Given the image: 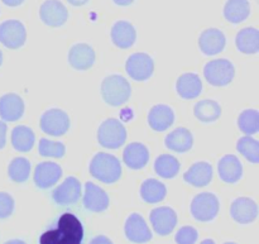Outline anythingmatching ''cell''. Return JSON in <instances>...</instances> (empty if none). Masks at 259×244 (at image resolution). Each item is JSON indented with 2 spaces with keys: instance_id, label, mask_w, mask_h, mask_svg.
<instances>
[{
  "instance_id": "13",
  "label": "cell",
  "mask_w": 259,
  "mask_h": 244,
  "mask_svg": "<svg viewBox=\"0 0 259 244\" xmlns=\"http://www.w3.org/2000/svg\"><path fill=\"white\" fill-rule=\"evenodd\" d=\"M124 233L132 243L143 244L152 239V232L147 225L146 220L137 213L132 214L126 219L125 225H124Z\"/></svg>"
},
{
  "instance_id": "29",
  "label": "cell",
  "mask_w": 259,
  "mask_h": 244,
  "mask_svg": "<svg viewBox=\"0 0 259 244\" xmlns=\"http://www.w3.org/2000/svg\"><path fill=\"white\" fill-rule=\"evenodd\" d=\"M167 195V189L162 182L156 179H148L142 184L141 196L143 201L148 204H157L164 200Z\"/></svg>"
},
{
  "instance_id": "36",
  "label": "cell",
  "mask_w": 259,
  "mask_h": 244,
  "mask_svg": "<svg viewBox=\"0 0 259 244\" xmlns=\"http://www.w3.org/2000/svg\"><path fill=\"white\" fill-rule=\"evenodd\" d=\"M38 151L42 157H52V158H62L65 156L66 148L60 142H53L50 139L42 138L39 141Z\"/></svg>"
},
{
  "instance_id": "24",
  "label": "cell",
  "mask_w": 259,
  "mask_h": 244,
  "mask_svg": "<svg viewBox=\"0 0 259 244\" xmlns=\"http://www.w3.org/2000/svg\"><path fill=\"white\" fill-rule=\"evenodd\" d=\"M123 161L129 169L142 170L149 161V152L144 144L131 143L123 152Z\"/></svg>"
},
{
  "instance_id": "21",
  "label": "cell",
  "mask_w": 259,
  "mask_h": 244,
  "mask_svg": "<svg viewBox=\"0 0 259 244\" xmlns=\"http://www.w3.org/2000/svg\"><path fill=\"white\" fill-rule=\"evenodd\" d=\"M212 175H214V171H212L211 165L207 162H197L185 172L184 180L195 187H204L211 182Z\"/></svg>"
},
{
  "instance_id": "17",
  "label": "cell",
  "mask_w": 259,
  "mask_h": 244,
  "mask_svg": "<svg viewBox=\"0 0 259 244\" xmlns=\"http://www.w3.org/2000/svg\"><path fill=\"white\" fill-rule=\"evenodd\" d=\"M62 177V169L55 162H42L35 167L34 182L39 189H50Z\"/></svg>"
},
{
  "instance_id": "33",
  "label": "cell",
  "mask_w": 259,
  "mask_h": 244,
  "mask_svg": "<svg viewBox=\"0 0 259 244\" xmlns=\"http://www.w3.org/2000/svg\"><path fill=\"white\" fill-rule=\"evenodd\" d=\"M8 175L12 181L18 184L25 182L30 175V162L24 157H17L10 162L8 167Z\"/></svg>"
},
{
  "instance_id": "23",
  "label": "cell",
  "mask_w": 259,
  "mask_h": 244,
  "mask_svg": "<svg viewBox=\"0 0 259 244\" xmlns=\"http://www.w3.org/2000/svg\"><path fill=\"white\" fill-rule=\"evenodd\" d=\"M175 113L168 105H159L153 106L148 114V124L153 131L164 132L174 124Z\"/></svg>"
},
{
  "instance_id": "10",
  "label": "cell",
  "mask_w": 259,
  "mask_h": 244,
  "mask_svg": "<svg viewBox=\"0 0 259 244\" xmlns=\"http://www.w3.org/2000/svg\"><path fill=\"white\" fill-rule=\"evenodd\" d=\"M149 220L153 230L158 235H168L174 232L177 225V214L172 208L161 207L156 208L151 212Z\"/></svg>"
},
{
  "instance_id": "22",
  "label": "cell",
  "mask_w": 259,
  "mask_h": 244,
  "mask_svg": "<svg viewBox=\"0 0 259 244\" xmlns=\"http://www.w3.org/2000/svg\"><path fill=\"white\" fill-rule=\"evenodd\" d=\"M218 172L220 179L227 184H235L242 179L243 166L239 159L233 154L223 157L218 165Z\"/></svg>"
},
{
  "instance_id": "44",
  "label": "cell",
  "mask_w": 259,
  "mask_h": 244,
  "mask_svg": "<svg viewBox=\"0 0 259 244\" xmlns=\"http://www.w3.org/2000/svg\"><path fill=\"white\" fill-rule=\"evenodd\" d=\"M4 244H27V243L22 239H12V240H8V242H5Z\"/></svg>"
},
{
  "instance_id": "12",
  "label": "cell",
  "mask_w": 259,
  "mask_h": 244,
  "mask_svg": "<svg viewBox=\"0 0 259 244\" xmlns=\"http://www.w3.org/2000/svg\"><path fill=\"white\" fill-rule=\"evenodd\" d=\"M82 194V187L76 177H67L52 192L53 201L58 205H71L78 201Z\"/></svg>"
},
{
  "instance_id": "37",
  "label": "cell",
  "mask_w": 259,
  "mask_h": 244,
  "mask_svg": "<svg viewBox=\"0 0 259 244\" xmlns=\"http://www.w3.org/2000/svg\"><path fill=\"white\" fill-rule=\"evenodd\" d=\"M199 238V233L194 227H182L179 232L176 233V240L177 244H195Z\"/></svg>"
},
{
  "instance_id": "26",
  "label": "cell",
  "mask_w": 259,
  "mask_h": 244,
  "mask_svg": "<svg viewBox=\"0 0 259 244\" xmlns=\"http://www.w3.org/2000/svg\"><path fill=\"white\" fill-rule=\"evenodd\" d=\"M164 144L168 149L179 153H185L190 151L194 144V138L189 129L177 128L168 134L164 139Z\"/></svg>"
},
{
  "instance_id": "34",
  "label": "cell",
  "mask_w": 259,
  "mask_h": 244,
  "mask_svg": "<svg viewBox=\"0 0 259 244\" xmlns=\"http://www.w3.org/2000/svg\"><path fill=\"white\" fill-rule=\"evenodd\" d=\"M238 127L247 136H253L259 131V113L254 109H247L238 118Z\"/></svg>"
},
{
  "instance_id": "43",
  "label": "cell",
  "mask_w": 259,
  "mask_h": 244,
  "mask_svg": "<svg viewBox=\"0 0 259 244\" xmlns=\"http://www.w3.org/2000/svg\"><path fill=\"white\" fill-rule=\"evenodd\" d=\"M88 2L89 0H67V3H70L73 7H82V5H85Z\"/></svg>"
},
{
  "instance_id": "14",
  "label": "cell",
  "mask_w": 259,
  "mask_h": 244,
  "mask_svg": "<svg viewBox=\"0 0 259 244\" xmlns=\"http://www.w3.org/2000/svg\"><path fill=\"white\" fill-rule=\"evenodd\" d=\"M230 215L239 224H250L258 217V205L249 197H238L230 207Z\"/></svg>"
},
{
  "instance_id": "1",
  "label": "cell",
  "mask_w": 259,
  "mask_h": 244,
  "mask_svg": "<svg viewBox=\"0 0 259 244\" xmlns=\"http://www.w3.org/2000/svg\"><path fill=\"white\" fill-rule=\"evenodd\" d=\"M83 227L76 215L65 213L53 229L43 233L39 244H82Z\"/></svg>"
},
{
  "instance_id": "31",
  "label": "cell",
  "mask_w": 259,
  "mask_h": 244,
  "mask_svg": "<svg viewBox=\"0 0 259 244\" xmlns=\"http://www.w3.org/2000/svg\"><path fill=\"white\" fill-rule=\"evenodd\" d=\"M194 114L202 123H211L222 115V106L215 100H201L195 105Z\"/></svg>"
},
{
  "instance_id": "9",
  "label": "cell",
  "mask_w": 259,
  "mask_h": 244,
  "mask_svg": "<svg viewBox=\"0 0 259 244\" xmlns=\"http://www.w3.org/2000/svg\"><path fill=\"white\" fill-rule=\"evenodd\" d=\"M125 70L128 75L136 81H146L152 76L154 71V62L147 53H133L126 60Z\"/></svg>"
},
{
  "instance_id": "19",
  "label": "cell",
  "mask_w": 259,
  "mask_h": 244,
  "mask_svg": "<svg viewBox=\"0 0 259 244\" xmlns=\"http://www.w3.org/2000/svg\"><path fill=\"white\" fill-rule=\"evenodd\" d=\"M24 114V101L17 94H5L0 98V116L5 121H17Z\"/></svg>"
},
{
  "instance_id": "47",
  "label": "cell",
  "mask_w": 259,
  "mask_h": 244,
  "mask_svg": "<svg viewBox=\"0 0 259 244\" xmlns=\"http://www.w3.org/2000/svg\"><path fill=\"white\" fill-rule=\"evenodd\" d=\"M224 244H237V243H234V242H227V243H224Z\"/></svg>"
},
{
  "instance_id": "20",
  "label": "cell",
  "mask_w": 259,
  "mask_h": 244,
  "mask_svg": "<svg viewBox=\"0 0 259 244\" xmlns=\"http://www.w3.org/2000/svg\"><path fill=\"white\" fill-rule=\"evenodd\" d=\"M137 30L126 20H119L111 28V40L119 48H131L136 43Z\"/></svg>"
},
{
  "instance_id": "18",
  "label": "cell",
  "mask_w": 259,
  "mask_h": 244,
  "mask_svg": "<svg viewBox=\"0 0 259 244\" xmlns=\"http://www.w3.org/2000/svg\"><path fill=\"white\" fill-rule=\"evenodd\" d=\"M227 45V39L222 30L209 28L204 30L199 38V47L206 56H215L222 52Z\"/></svg>"
},
{
  "instance_id": "5",
  "label": "cell",
  "mask_w": 259,
  "mask_h": 244,
  "mask_svg": "<svg viewBox=\"0 0 259 244\" xmlns=\"http://www.w3.org/2000/svg\"><path fill=\"white\" fill-rule=\"evenodd\" d=\"M235 75V68L230 61L225 58L210 61L204 67V76L207 83L217 88L229 85Z\"/></svg>"
},
{
  "instance_id": "38",
  "label": "cell",
  "mask_w": 259,
  "mask_h": 244,
  "mask_svg": "<svg viewBox=\"0 0 259 244\" xmlns=\"http://www.w3.org/2000/svg\"><path fill=\"white\" fill-rule=\"evenodd\" d=\"M14 199L7 192H0V219H7L14 212Z\"/></svg>"
},
{
  "instance_id": "11",
  "label": "cell",
  "mask_w": 259,
  "mask_h": 244,
  "mask_svg": "<svg viewBox=\"0 0 259 244\" xmlns=\"http://www.w3.org/2000/svg\"><path fill=\"white\" fill-rule=\"evenodd\" d=\"M39 17L48 27L57 28L68 19V10L60 0H46L39 9Z\"/></svg>"
},
{
  "instance_id": "8",
  "label": "cell",
  "mask_w": 259,
  "mask_h": 244,
  "mask_svg": "<svg viewBox=\"0 0 259 244\" xmlns=\"http://www.w3.org/2000/svg\"><path fill=\"white\" fill-rule=\"evenodd\" d=\"M27 39V30L22 22L15 19L5 20L0 24V43L10 50L20 48Z\"/></svg>"
},
{
  "instance_id": "15",
  "label": "cell",
  "mask_w": 259,
  "mask_h": 244,
  "mask_svg": "<svg viewBox=\"0 0 259 244\" xmlns=\"http://www.w3.org/2000/svg\"><path fill=\"white\" fill-rule=\"evenodd\" d=\"M82 202L85 209H88L89 212L101 213L108 209L110 200L108 194L101 187L96 186L93 182H86Z\"/></svg>"
},
{
  "instance_id": "45",
  "label": "cell",
  "mask_w": 259,
  "mask_h": 244,
  "mask_svg": "<svg viewBox=\"0 0 259 244\" xmlns=\"http://www.w3.org/2000/svg\"><path fill=\"white\" fill-rule=\"evenodd\" d=\"M200 244H215V242L212 239H205V240H202Z\"/></svg>"
},
{
  "instance_id": "3",
  "label": "cell",
  "mask_w": 259,
  "mask_h": 244,
  "mask_svg": "<svg viewBox=\"0 0 259 244\" xmlns=\"http://www.w3.org/2000/svg\"><path fill=\"white\" fill-rule=\"evenodd\" d=\"M132 94L131 84L124 76L110 75L101 84V96L110 106H120L129 100Z\"/></svg>"
},
{
  "instance_id": "27",
  "label": "cell",
  "mask_w": 259,
  "mask_h": 244,
  "mask_svg": "<svg viewBox=\"0 0 259 244\" xmlns=\"http://www.w3.org/2000/svg\"><path fill=\"white\" fill-rule=\"evenodd\" d=\"M250 4L248 0H228L224 7V17L233 24L242 23L249 17Z\"/></svg>"
},
{
  "instance_id": "46",
  "label": "cell",
  "mask_w": 259,
  "mask_h": 244,
  "mask_svg": "<svg viewBox=\"0 0 259 244\" xmlns=\"http://www.w3.org/2000/svg\"><path fill=\"white\" fill-rule=\"evenodd\" d=\"M2 63H3V53L2 51H0V66H2Z\"/></svg>"
},
{
  "instance_id": "25",
  "label": "cell",
  "mask_w": 259,
  "mask_h": 244,
  "mask_svg": "<svg viewBox=\"0 0 259 244\" xmlns=\"http://www.w3.org/2000/svg\"><path fill=\"white\" fill-rule=\"evenodd\" d=\"M176 91L182 99H195L201 94V78L196 73H184L176 83Z\"/></svg>"
},
{
  "instance_id": "2",
  "label": "cell",
  "mask_w": 259,
  "mask_h": 244,
  "mask_svg": "<svg viewBox=\"0 0 259 244\" xmlns=\"http://www.w3.org/2000/svg\"><path fill=\"white\" fill-rule=\"evenodd\" d=\"M90 174L104 184H114L121 176V165L113 154L100 152L91 159Z\"/></svg>"
},
{
  "instance_id": "41",
  "label": "cell",
  "mask_w": 259,
  "mask_h": 244,
  "mask_svg": "<svg viewBox=\"0 0 259 244\" xmlns=\"http://www.w3.org/2000/svg\"><path fill=\"white\" fill-rule=\"evenodd\" d=\"M7 7H19L24 3V0H2Z\"/></svg>"
},
{
  "instance_id": "28",
  "label": "cell",
  "mask_w": 259,
  "mask_h": 244,
  "mask_svg": "<svg viewBox=\"0 0 259 244\" xmlns=\"http://www.w3.org/2000/svg\"><path fill=\"white\" fill-rule=\"evenodd\" d=\"M237 48L245 55H254L259 51V32L255 28H244L235 38Z\"/></svg>"
},
{
  "instance_id": "42",
  "label": "cell",
  "mask_w": 259,
  "mask_h": 244,
  "mask_svg": "<svg viewBox=\"0 0 259 244\" xmlns=\"http://www.w3.org/2000/svg\"><path fill=\"white\" fill-rule=\"evenodd\" d=\"M116 5H120V7H128V5L133 4L134 0H113Z\"/></svg>"
},
{
  "instance_id": "40",
  "label": "cell",
  "mask_w": 259,
  "mask_h": 244,
  "mask_svg": "<svg viewBox=\"0 0 259 244\" xmlns=\"http://www.w3.org/2000/svg\"><path fill=\"white\" fill-rule=\"evenodd\" d=\"M90 244H113V242L108 237H105V235H98V237H95L91 240Z\"/></svg>"
},
{
  "instance_id": "7",
  "label": "cell",
  "mask_w": 259,
  "mask_h": 244,
  "mask_svg": "<svg viewBox=\"0 0 259 244\" xmlns=\"http://www.w3.org/2000/svg\"><path fill=\"white\" fill-rule=\"evenodd\" d=\"M40 129L53 137H61L70 129V118L61 109H50L40 116Z\"/></svg>"
},
{
  "instance_id": "35",
  "label": "cell",
  "mask_w": 259,
  "mask_h": 244,
  "mask_svg": "<svg viewBox=\"0 0 259 244\" xmlns=\"http://www.w3.org/2000/svg\"><path fill=\"white\" fill-rule=\"evenodd\" d=\"M237 149L240 154H243L252 164H258L259 162V142L250 136L240 138L237 143Z\"/></svg>"
},
{
  "instance_id": "16",
  "label": "cell",
  "mask_w": 259,
  "mask_h": 244,
  "mask_svg": "<svg viewBox=\"0 0 259 244\" xmlns=\"http://www.w3.org/2000/svg\"><path fill=\"white\" fill-rule=\"evenodd\" d=\"M95 51L88 43H77L72 46L68 53V62L75 70L85 71L95 63Z\"/></svg>"
},
{
  "instance_id": "30",
  "label": "cell",
  "mask_w": 259,
  "mask_h": 244,
  "mask_svg": "<svg viewBox=\"0 0 259 244\" xmlns=\"http://www.w3.org/2000/svg\"><path fill=\"white\" fill-rule=\"evenodd\" d=\"M35 136L29 127L18 126L12 132V144L19 152H29L34 146Z\"/></svg>"
},
{
  "instance_id": "32",
  "label": "cell",
  "mask_w": 259,
  "mask_h": 244,
  "mask_svg": "<svg viewBox=\"0 0 259 244\" xmlns=\"http://www.w3.org/2000/svg\"><path fill=\"white\" fill-rule=\"evenodd\" d=\"M154 171L163 179H174L180 171V162L171 154H162L154 162Z\"/></svg>"
},
{
  "instance_id": "39",
  "label": "cell",
  "mask_w": 259,
  "mask_h": 244,
  "mask_svg": "<svg viewBox=\"0 0 259 244\" xmlns=\"http://www.w3.org/2000/svg\"><path fill=\"white\" fill-rule=\"evenodd\" d=\"M7 124L4 121H0V149L4 148L5 143H7Z\"/></svg>"
},
{
  "instance_id": "4",
  "label": "cell",
  "mask_w": 259,
  "mask_h": 244,
  "mask_svg": "<svg viewBox=\"0 0 259 244\" xmlns=\"http://www.w3.org/2000/svg\"><path fill=\"white\" fill-rule=\"evenodd\" d=\"M98 141L104 148H119L126 141L125 127L118 119H106L98 129Z\"/></svg>"
},
{
  "instance_id": "6",
  "label": "cell",
  "mask_w": 259,
  "mask_h": 244,
  "mask_svg": "<svg viewBox=\"0 0 259 244\" xmlns=\"http://www.w3.org/2000/svg\"><path fill=\"white\" fill-rule=\"evenodd\" d=\"M219 200L211 192H202L196 195L191 202L192 217L202 223L214 220L219 214Z\"/></svg>"
}]
</instances>
